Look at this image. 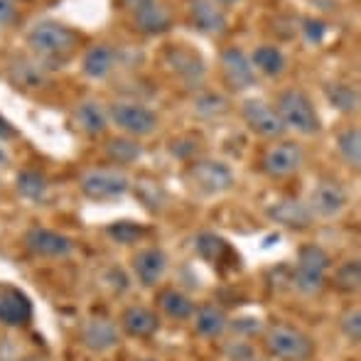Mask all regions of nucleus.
Instances as JSON below:
<instances>
[{
  "instance_id": "nucleus-4",
  "label": "nucleus",
  "mask_w": 361,
  "mask_h": 361,
  "mask_svg": "<svg viewBox=\"0 0 361 361\" xmlns=\"http://www.w3.org/2000/svg\"><path fill=\"white\" fill-rule=\"evenodd\" d=\"M79 187L91 202H109L123 197L130 190V180L116 167H94L81 175Z\"/></svg>"
},
{
  "instance_id": "nucleus-6",
  "label": "nucleus",
  "mask_w": 361,
  "mask_h": 361,
  "mask_svg": "<svg viewBox=\"0 0 361 361\" xmlns=\"http://www.w3.org/2000/svg\"><path fill=\"white\" fill-rule=\"evenodd\" d=\"M187 177L202 195H224L236 182L233 170L221 160H195L187 170Z\"/></svg>"
},
{
  "instance_id": "nucleus-36",
  "label": "nucleus",
  "mask_w": 361,
  "mask_h": 361,
  "mask_svg": "<svg viewBox=\"0 0 361 361\" xmlns=\"http://www.w3.org/2000/svg\"><path fill=\"white\" fill-rule=\"evenodd\" d=\"M15 135V130H13V126L8 123V121L0 116V140H5V138H13Z\"/></svg>"
},
{
  "instance_id": "nucleus-41",
  "label": "nucleus",
  "mask_w": 361,
  "mask_h": 361,
  "mask_svg": "<svg viewBox=\"0 0 361 361\" xmlns=\"http://www.w3.org/2000/svg\"><path fill=\"white\" fill-rule=\"evenodd\" d=\"M251 361H261V359H256V357H253V359H251Z\"/></svg>"
},
{
  "instance_id": "nucleus-22",
  "label": "nucleus",
  "mask_w": 361,
  "mask_h": 361,
  "mask_svg": "<svg viewBox=\"0 0 361 361\" xmlns=\"http://www.w3.org/2000/svg\"><path fill=\"white\" fill-rule=\"evenodd\" d=\"M157 305H160V310L167 314V317L177 319V322L192 319L195 317V310H197L195 302H192L185 293H180V290H175V288L162 290V293L157 295Z\"/></svg>"
},
{
  "instance_id": "nucleus-25",
  "label": "nucleus",
  "mask_w": 361,
  "mask_h": 361,
  "mask_svg": "<svg viewBox=\"0 0 361 361\" xmlns=\"http://www.w3.org/2000/svg\"><path fill=\"white\" fill-rule=\"evenodd\" d=\"M74 118H76V123H79V128L89 135H101L106 130V126H109L104 109H101L96 101H84V104L76 109Z\"/></svg>"
},
{
  "instance_id": "nucleus-16",
  "label": "nucleus",
  "mask_w": 361,
  "mask_h": 361,
  "mask_svg": "<svg viewBox=\"0 0 361 361\" xmlns=\"http://www.w3.org/2000/svg\"><path fill=\"white\" fill-rule=\"evenodd\" d=\"M266 214L271 221L281 224V226H286V228H293V231H302V228H307L314 219L312 214H310L307 204H302V202H298V200L276 202V204L268 207Z\"/></svg>"
},
{
  "instance_id": "nucleus-20",
  "label": "nucleus",
  "mask_w": 361,
  "mask_h": 361,
  "mask_svg": "<svg viewBox=\"0 0 361 361\" xmlns=\"http://www.w3.org/2000/svg\"><path fill=\"white\" fill-rule=\"evenodd\" d=\"M170 67L175 69L187 84H197V81L204 76V62L197 52L192 49H185V47H177V49H170Z\"/></svg>"
},
{
  "instance_id": "nucleus-11",
  "label": "nucleus",
  "mask_w": 361,
  "mask_h": 361,
  "mask_svg": "<svg viewBox=\"0 0 361 361\" xmlns=\"http://www.w3.org/2000/svg\"><path fill=\"white\" fill-rule=\"evenodd\" d=\"M25 246L32 256L39 258H64L72 251V238L52 228H30L25 233Z\"/></svg>"
},
{
  "instance_id": "nucleus-35",
  "label": "nucleus",
  "mask_w": 361,
  "mask_h": 361,
  "mask_svg": "<svg viewBox=\"0 0 361 361\" xmlns=\"http://www.w3.org/2000/svg\"><path fill=\"white\" fill-rule=\"evenodd\" d=\"M15 20V3L13 0H0V25H8Z\"/></svg>"
},
{
  "instance_id": "nucleus-29",
  "label": "nucleus",
  "mask_w": 361,
  "mask_h": 361,
  "mask_svg": "<svg viewBox=\"0 0 361 361\" xmlns=\"http://www.w3.org/2000/svg\"><path fill=\"white\" fill-rule=\"evenodd\" d=\"M337 147H339V155L344 157L349 167H357L361 165V133L359 128H347L339 133L337 138Z\"/></svg>"
},
{
  "instance_id": "nucleus-40",
  "label": "nucleus",
  "mask_w": 361,
  "mask_h": 361,
  "mask_svg": "<svg viewBox=\"0 0 361 361\" xmlns=\"http://www.w3.org/2000/svg\"><path fill=\"white\" fill-rule=\"evenodd\" d=\"M143 361H157V359H143Z\"/></svg>"
},
{
  "instance_id": "nucleus-28",
  "label": "nucleus",
  "mask_w": 361,
  "mask_h": 361,
  "mask_svg": "<svg viewBox=\"0 0 361 361\" xmlns=\"http://www.w3.org/2000/svg\"><path fill=\"white\" fill-rule=\"evenodd\" d=\"M195 248H197V253H200V256L204 258V261H209V263H219L228 253V243L224 241L221 236L209 233V231H204V233H200V236H197Z\"/></svg>"
},
{
  "instance_id": "nucleus-1",
  "label": "nucleus",
  "mask_w": 361,
  "mask_h": 361,
  "mask_svg": "<svg viewBox=\"0 0 361 361\" xmlns=\"http://www.w3.org/2000/svg\"><path fill=\"white\" fill-rule=\"evenodd\" d=\"M263 347L273 359L281 361H310L314 354L312 339L290 324H271L263 332Z\"/></svg>"
},
{
  "instance_id": "nucleus-27",
  "label": "nucleus",
  "mask_w": 361,
  "mask_h": 361,
  "mask_svg": "<svg viewBox=\"0 0 361 361\" xmlns=\"http://www.w3.org/2000/svg\"><path fill=\"white\" fill-rule=\"evenodd\" d=\"M106 155L118 165H130L143 155V147L135 138H114L106 143Z\"/></svg>"
},
{
  "instance_id": "nucleus-19",
  "label": "nucleus",
  "mask_w": 361,
  "mask_h": 361,
  "mask_svg": "<svg viewBox=\"0 0 361 361\" xmlns=\"http://www.w3.org/2000/svg\"><path fill=\"white\" fill-rule=\"evenodd\" d=\"M116 64V52L109 44H94L86 49L84 59H81V69L91 79H106Z\"/></svg>"
},
{
  "instance_id": "nucleus-31",
  "label": "nucleus",
  "mask_w": 361,
  "mask_h": 361,
  "mask_svg": "<svg viewBox=\"0 0 361 361\" xmlns=\"http://www.w3.org/2000/svg\"><path fill=\"white\" fill-rule=\"evenodd\" d=\"M18 192L25 197V200H42L44 192H47V180H44V175H39V172L35 170H23L18 175Z\"/></svg>"
},
{
  "instance_id": "nucleus-13",
  "label": "nucleus",
  "mask_w": 361,
  "mask_h": 361,
  "mask_svg": "<svg viewBox=\"0 0 361 361\" xmlns=\"http://www.w3.org/2000/svg\"><path fill=\"white\" fill-rule=\"evenodd\" d=\"M167 271V256L162 248H143V251L135 253L133 258V273H135V281L140 283L143 288H155L157 283L162 281Z\"/></svg>"
},
{
  "instance_id": "nucleus-18",
  "label": "nucleus",
  "mask_w": 361,
  "mask_h": 361,
  "mask_svg": "<svg viewBox=\"0 0 361 361\" xmlns=\"http://www.w3.org/2000/svg\"><path fill=\"white\" fill-rule=\"evenodd\" d=\"M32 319V305L18 290L0 295V324L5 327H25Z\"/></svg>"
},
{
  "instance_id": "nucleus-21",
  "label": "nucleus",
  "mask_w": 361,
  "mask_h": 361,
  "mask_svg": "<svg viewBox=\"0 0 361 361\" xmlns=\"http://www.w3.org/2000/svg\"><path fill=\"white\" fill-rule=\"evenodd\" d=\"M195 327L202 337L216 339L226 332L228 319H226V314H224V310L216 307V305H202V307L195 310Z\"/></svg>"
},
{
  "instance_id": "nucleus-32",
  "label": "nucleus",
  "mask_w": 361,
  "mask_h": 361,
  "mask_svg": "<svg viewBox=\"0 0 361 361\" xmlns=\"http://www.w3.org/2000/svg\"><path fill=\"white\" fill-rule=\"evenodd\" d=\"M106 233L111 236V241L121 243V246H130V243H138L145 236V226L133 221H116L106 228Z\"/></svg>"
},
{
  "instance_id": "nucleus-17",
  "label": "nucleus",
  "mask_w": 361,
  "mask_h": 361,
  "mask_svg": "<svg viewBox=\"0 0 361 361\" xmlns=\"http://www.w3.org/2000/svg\"><path fill=\"white\" fill-rule=\"evenodd\" d=\"M121 324H123V332L128 337L135 339H147L160 329V319L152 310L143 307V305H133V307H126L121 314Z\"/></svg>"
},
{
  "instance_id": "nucleus-3",
  "label": "nucleus",
  "mask_w": 361,
  "mask_h": 361,
  "mask_svg": "<svg viewBox=\"0 0 361 361\" xmlns=\"http://www.w3.org/2000/svg\"><path fill=\"white\" fill-rule=\"evenodd\" d=\"M327 271H329V253L324 248L314 246H302L298 253V266H295L293 283L300 293L305 295H317L327 283Z\"/></svg>"
},
{
  "instance_id": "nucleus-10",
  "label": "nucleus",
  "mask_w": 361,
  "mask_h": 361,
  "mask_svg": "<svg viewBox=\"0 0 361 361\" xmlns=\"http://www.w3.org/2000/svg\"><path fill=\"white\" fill-rule=\"evenodd\" d=\"M221 72H224V81L233 91H246L251 86H256L258 81L251 57L238 47H228L221 52Z\"/></svg>"
},
{
  "instance_id": "nucleus-15",
  "label": "nucleus",
  "mask_w": 361,
  "mask_h": 361,
  "mask_svg": "<svg viewBox=\"0 0 361 361\" xmlns=\"http://www.w3.org/2000/svg\"><path fill=\"white\" fill-rule=\"evenodd\" d=\"M190 18L200 32L204 35H224L226 32V13L214 0H192Z\"/></svg>"
},
{
  "instance_id": "nucleus-26",
  "label": "nucleus",
  "mask_w": 361,
  "mask_h": 361,
  "mask_svg": "<svg viewBox=\"0 0 361 361\" xmlns=\"http://www.w3.org/2000/svg\"><path fill=\"white\" fill-rule=\"evenodd\" d=\"M324 94H327L329 104L334 106L342 114H357L359 111V89L349 84H327L324 86Z\"/></svg>"
},
{
  "instance_id": "nucleus-8",
  "label": "nucleus",
  "mask_w": 361,
  "mask_h": 361,
  "mask_svg": "<svg viewBox=\"0 0 361 361\" xmlns=\"http://www.w3.org/2000/svg\"><path fill=\"white\" fill-rule=\"evenodd\" d=\"M347 204H349L347 190L334 180H322L312 190V195H310L307 209L310 214L317 219H337L347 209Z\"/></svg>"
},
{
  "instance_id": "nucleus-5",
  "label": "nucleus",
  "mask_w": 361,
  "mask_h": 361,
  "mask_svg": "<svg viewBox=\"0 0 361 361\" xmlns=\"http://www.w3.org/2000/svg\"><path fill=\"white\" fill-rule=\"evenodd\" d=\"M27 44L44 57H64L74 49L76 35L67 25L54 23V20H42L27 32Z\"/></svg>"
},
{
  "instance_id": "nucleus-33",
  "label": "nucleus",
  "mask_w": 361,
  "mask_h": 361,
  "mask_svg": "<svg viewBox=\"0 0 361 361\" xmlns=\"http://www.w3.org/2000/svg\"><path fill=\"white\" fill-rule=\"evenodd\" d=\"M342 332L349 342H354V344L361 342V312L357 307L347 310V312L342 314Z\"/></svg>"
},
{
  "instance_id": "nucleus-37",
  "label": "nucleus",
  "mask_w": 361,
  "mask_h": 361,
  "mask_svg": "<svg viewBox=\"0 0 361 361\" xmlns=\"http://www.w3.org/2000/svg\"><path fill=\"white\" fill-rule=\"evenodd\" d=\"M126 3V8L130 10V13H138V10H143L145 5H150L152 0H123Z\"/></svg>"
},
{
  "instance_id": "nucleus-30",
  "label": "nucleus",
  "mask_w": 361,
  "mask_h": 361,
  "mask_svg": "<svg viewBox=\"0 0 361 361\" xmlns=\"http://www.w3.org/2000/svg\"><path fill=\"white\" fill-rule=\"evenodd\" d=\"M334 288L342 290V293H357L361 288V263L357 258H352V261H344L342 266L337 268V273H334Z\"/></svg>"
},
{
  "instance_id": "nucleus-23",
  "label": "nucleus",
  "mask_w": 361,
  "mask_h": 361,
  "mask_svg": "<svg viewBox=\"0 0 361 361\" xmlns=\"http://www.w3.org/2000/svg\"><path fill=\"white\" fill-rule=\"evenodd\" d=\"M133 20L135 27L145 35H160L165 30H170V15H167V10L157 0H152L150 5H145L138 13H133Z\"/></svg>"
},
{
  "instance_id": "nucleus-14",
  "label": "nucleus",
  "mask_w": 361,
  "mask_h": 361,
  "mask_svg": "<svg viewBox=\"0 0 361 361\" xmlns=\"http://www.w3.org/2000/svg\"><path fill=\"white\" fill-rule=\"evenodd\" d=\"M81 342H84L86 349H91V352H109V349L118 347L121 337H118V329H116V324L111 322V319L106 317H91L84 322V327H81Z\"/></svg>"
},
{
  "instance_id": "nucleus-12",
  "label": "nucleus",
  "mask_w": 361,
  "mask_h": 361,
  "mask_svg": "<svg viewBox=\"0 0 361 361\" xmlns=\"http://www.w3.org/2000/svg\"><path fill=\"white\" fill-rule=\"evenodd\" d=\"M305 162L302 147L298 143H278L271 145L263 155V170L271 177H288L298 172Z\"/></svg>"
},
{
  "instance_id": "nucleus-39",
  "label": "nucleus",
  "mask_w": 361,
  "mask_h": 361,
  "mask_svg": "<svg viewBox=\"0 0 361 361\" xmlns=\"http://www.w3.org/2000/svg\"><path fill=\"white\" fill-rule=\"evenodd\" d=\"M23 361H42L39 357H27V359H23Z\"/></svg>"
},
{
  "instance_id": "nucleus-34",
  "label": "nucleus",
  "mask_w": 361,
  "mask_h": 361,
  "mask_svg": "<svg viewBox=\"0 0 361 361\" xmlns=\"http://www.w3.org/2000/svg\"><path fill=\"white\" fill-rule=\"evenodd\" d=\"M324 32H327V25L322 20H305V39L312 44L322 42L324 39Z\"/></svg>"
},
{
  "instance_id": "nucleus-9",
  "label": "nucleus",
  "mask_w": 361,
  "mask_h": 361,
  "mask_svg": "<svg viewBox=\"0 0 361 361\" xmlns=\"http://www.w3.org/2000/svg\"><path fill=\"white\" fill-rule=\"evenodd\" d=\"M241 116L246 121V126L258 133L261 138H281L286 133V126H283L281 116L273 106H268L266 101L261 99H248L246 104L241 106Z\"/></svg>"
},
{
  "instance_id": "nucleus-38",
  "label": "nucleus",
  "mask_w": 361,
  "mask_h": 361,
  "mask_svg": "<svg viewBox=\"0 0 361 361\" xmlns=\"http://www.w3.org/2000/svg\"><path fill=\"white\" fill-rule=\"evenodd\" d=\"M214 3H219L224 8V5H236V3H241V0H214Z\"/></svg>"
},
{
  "instance_id": "nucleus-24",
  "label": "nucleus",
  "mask_w": 361,
  "mask_h": 361,
  "mask_svg": "<svg viewBox=\"0 0 361 361\" xmlns=\"http://www.w3.org/2000/svg\"><path fill=\"white\" fill-rule=\"evenodd\" d=\"M251 64L253 69H258V72H263L266 76H278L286 69V54L276 44H261V47L253 49Z\"/></svg>"
},
{
  "instance_id": "nucleus-2",
  "label": "nucleus",
  "mask_w": 361,
  "mask_h": 361,
  "mask_svg": "<svg viewBox=\"0 0 361 361\" xmlns=\"http://www.w3.org/2000/svg\"><path fill=\"white\" fill-rule=\"evenodd\" d=\"M276 111H278V116H281L286 128H293L302 135H314V133H319V128H322L312 101H310L307 94H302L300 89L283 91V94L278 96Z\"/></svg>"
},
{
  "instance_id": "nucleus-7",
  "label": "nucleus",
  "mask_w": 361,
  "mask_h": 361,
  "mask_svg": "<svg viewBox=\"0 0 361 361\" xmlns=\"http://www.w3.org/2000/svg\"><path fill=\"white\" fill-rule=\"evenodd\" d=\"M111 121L123 133L133 135V138H143V135H150L157 130L155 111L145 109L140 104H128V101H121V104L111 106Z\"/></svg>"
}]
</instances>
